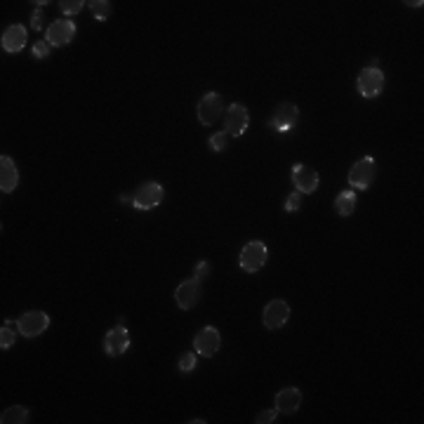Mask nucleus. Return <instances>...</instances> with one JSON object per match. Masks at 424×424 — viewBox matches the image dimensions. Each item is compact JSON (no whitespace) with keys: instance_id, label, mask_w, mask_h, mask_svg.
I'll return each mask as SVG.
<instances>
[{"instance_id":"obj_8","label":"nucleus","mask_w":424,"mask_h":424,"mask_svg":"<svg viewBox=\"0 0 424 424\" xmlns=\"http://www.w3.org/2000/svg\"><path fill=\"white\" fill-rule=\"evenodd\" d=\"M200 295H203V281L198 276H191V278L181 281L179 288L174 290V302H177L179 309H193L200 302Z\"/></svg>"},{"instance_id":"obj_9","label":"nucleus","mask_w":424,"mask_h":424,"mask_svg":"<svg viewBox=\"0 0 424 424\" xmlns=\"http://www.w3.org/2000/svg\"><path fill=\"white\" fill-rule=\"evenodd\" d=\"M17 328L24 338H29V340L38 338V335H43L45 330L50 328V316L45 311H38V309H31V311H26L17 319Z\"/></svg>"},{"instance_id":"obj_1","label":"nucleus","mask_w":424,"mask_h":424,"mask_svg":"<svg viewBox=\"0 0 424 424\" xmlns=\"http://www.w3.org/2000/svg\"><path fill=\"white\" fill-rule=\"evenodd\" d=\"M356 90L363 99H375L385 92V71L380 69L377 64L373 66H366L359 78H356Z\"/></svg>"},{"instance_id":"obj_15","label":"nucleus","mask_w":424,"mask_h":424,"mask_svg":"<svg viewBox=\"0 0 424 424\" xmlns=\"http://www.w3.org/2000/svg\"><path fill=\"white\" fill-rule=\"evenodd\" d=\"M0 45L8 55H17V52L24 50L26 45V29L24 24H10L8 29L3 31V38H0Z\"/></svg>"},{"instance_id":"obj_12","label":"nucleus","mask_w":424,"mask_h":424,"mask_svg":"<svg viewBox=\"0 0 424 424\" xmlns=\"http://www.w3.org/2000/svg\"><path fill=\"white\" fill-rule=\"evenodd\" d=\"M288 321H290V307H288L285 300H271L264 307L262 323H264L266 330H278L285 326Z\"/></svg>"},{"instance_id":"obj_4","label":"nucleus","mask_w":424,"mask_h":424,"mask_svg":"<svg viewBox=\"0 0 424 424\" xmlns=\"http://www.w3.org/2000/svg\"><path fill=\"white\" fill-rule=\"evenodd\" d=\"M163 198H165V188L160 186L158 181H144V184H139L137 191H134L132 205H134V210L146 212V210L158 207L163 203Z\"/></svg>"},{"instance_id":"obj_19","label":"nucleus","mask_w":424,"mask_h":424,"mask_svg":"<svg viewBox=\"0 0 424 424\" xmlns=\"http://www.w3.org/2000/svg\"><path fill=\"white\" fill-rule=\"evenodd\" d=\"M0 422H3V424H24V422H29V408H24V406L5 408L3 413H0Z\"/></svg>"},{"instance_id":"obj_3","label":"nucleus","mask_w":424,"mask_h":424,"mask_svg":"<svg viewBox=\"0 0 424 424\" xmlns=\"http://www.w3.org/2000/svg\"><path fill=\"white\" fill-rule=\"evenodd\" d=\"M266 262H269V248L262 243V240L245 243L238 255V264L245 274H257L259 269H264Z\"/></svg>"},{"instance_id":"obj_13","label":"nucleus","mask_w":424,"mask_h":424,"mask_svg":"<svg viewBox=\"0 0 424 424\" xmlns=\"http://www.w3.org/2000/svg\"><path fill=\"white\" fill-rule=\"evenodd\" d=\"M73 36H76V24H73L71 19H57V22H52L45 29V40L52 47L69 45L73 40Z\"/></svg>"},{"instance_id":"obj_2","label":"nucleus","mask_w":424,"mask_h":424,"mask_svg":"<svg viewBox=\"0 0 424 424\" xmlns=\"http://www.w3.org/2000/svg\"><path fill=\"white\" fill-rule=\"evenodd\" d=\"M221 123H224L226 137H243L245 130L250 127V111H248L245 104L236 102L224 109V116H221Z\"/></svg>"},{"instance_id":"obj_24","label":"nucleus","mask_w":424,"mask_h":424,"mask_svg":"<svg viewBox=\"0 0 424 424\" xmlns=\"http://www.w3.org/2000/svg\"><path fill=\"white\" fill-rule=\"evenodd\" d=\"M300 207H302V193L300 191L288 193L285 203H283V210H285V212H297Z\"/></svg>"},{"instance_id":"obj_16","label":"nucleus","mask_w":424,"mask_h":424,"mask_svg":"<svg viewBox=\"0 0 424 424\" xmlns=\"http://www.w3.org/2000/svg\"><path fill=\"white\" fill-rule=\"evenodd\" d=\"M274 401H276V410H278V413L293 415V413H297L302 406V392L297 387H285L276 394Z\"/></svg>"},{"instance_id":"obj_27","label":"nucleus","mask_w":424,"mask_h":424,"mask_svg":"<svg viewBox=\"0 0 424 424\" xmlns=\"http://www.w3.org/2000/svg\"><path fill=\"white\" fill-rule=\"evenodd\" d=\"M43 26H45V10L36 8V12L31 15V29L33 31H43Z\"/></svg>"},{"instance_id":"obj_5","label":"nucleus","mask_w":424,"mask_h":424,"mask_svg":"<svg viewBox=\"0 0 424 424\" xmlns=\"http://www.w3.org/2000/svg\"><path fill=\"white\" fill-rule=\"evenodd\" d=\"M297 123H300V109H297V104H293V102H281V104L274 109L271 118H269L266 125L271 127L274 132L285 134V132L295 130V125H297Z\"/></svg>"},{"instance_id":"obj_29","label":"nucleus","mask_w":424,"mask_h":424,"mask_svg":"<svg viewBox=\"0 0 424 424\" xmlns=\"http://www.w3.org/2000/svg\"><path fill=\"white\" fill-rule=\"evenodd\" d=\"M207 274H210V264H207L205 259H203V262H198V266H196V271H193V276H198V278L203 281Z\"/></svg>"},{"instance_id":"obj_26","label":"nucleus","mask_w":424,"mask_h":424,"mask_svg":"<svg viewBox=\"0 0 424 424\" xmlns=\"http://www.w3.org/2000/svg\"><path fill=\"white\" fill-rule=\"evenodd\" d=\"M50 50H52V45L47 43V40H38V43L33 45V57H36V59H47Z\"/></svg>"},{"instance_id":"obj_28","label":"nucleus","mask_w":424,"mask_h":424,"mask_svg":"<svg viewBox=\"0 0 424 424\" xmlns=\"http://www.w3.org/2000/svg\"><path fill=\"white\" fill-rule=\"evenodd\" d=\"M276 413H278V410L276 408H266V410H262V413L255 417V422L257 424H271L274 420H276Z\"/></svg>"},{"instance_id":"obj_25","label":"nucleus","mask_w":424,"mask_h":424,"mask_svg":"<svg viewBox=\"0 0 424 424\" xmlns=\"http://www.w3.org/2000/svg\"><path fill=\"white\" fill-rule=\"evenodd\" d=\"M207 144H210V149H212V151H224V149H226V144H229L226 132H217V134H212Z\"/></svg>"},{"instance_id":"obj_11","label":"nucleus","mask_w":424,"mask_h":424,"mask_svg":"<svg viewBox=\"0 0 424 424\" xmlns=\"http://www.w3.org/2000/svg\"><path fill=\"white\" fill-rule=\"evenodd\" d=\"M219 347H221V335L214 326L200 328L198 333L193 335V349H196V354H200V356H207V359H210V356L219 352Z\"/></svg>"},{"instance_id":"obj_6","label":"nucleus","mask_w":424,"mask_h":424,"mask_svg":"<svg viewBox=\"0 0 424 424\" xmlns=\"http://www.w3.org/2000/svg\"><path fill=\"white\" fill-rule=\"evenodd\" d=\"M224 116V102H221L219 92H205L200 97V102L196 106V118L200 120V125H214L217 120Z\"/></svg>"},{"instance_id":"obj_22","label":"nucleus","mask_w":424,"mask_h":424,"mask_svg":"<svg viewBox=\"0 0 424 424\" xmlns=\"http://www.w3.org/2000/svg\"><path fill=\"white\" fill-rule=\"evenodd\" d=\"M85 5H87L85 0H62V3H59V10H62V15L71 17V15H78Z\"/></svg>"},{"instance_id":"obj_18","label":"nucleus","mask_w":424,"mask_h":424,"mask_svg":"<svg viewBox=\"0 0 424 424\" xmlns=\"http://www.w3.org/2000/svg\"><path fill=\"white\" fill-rule=\"evenodd\" d=\"M356 210V193L352 188H347V191H342L338 198H335V212L340 214V217H352Z\"/></svg>"},{"instance_id":"obj_21","label":"nucleus","mask_w":424,"mask_h":424,"mask_svg":"<svg viewBox=\"0 0 424 424\" xmlns=\"http://www.w3.org/2000/svg\"><path fill=\"white\" fill-rule=\"evenodd\" d=\"M15 340H17L15 330L10 328V323H5V326L0 328V349L8 352V349H12V345H15Z\"/></svg>"},{"instance_id":"obj_17","label":"nucleus","mask_w":424,"mask_h":424,"mask_svg":"<svg viewBox=\"0 0 424 424\" xmlns=\"http://www.w3.org/2000/svg\"><path fill=\"white\" fill-rule=\"evenodd\" d=\"M19 184V170L10 156H0V191L12 193Z\"/></svg>"},{"instance_id":"obj_30","label":"nucleus","mask_w":424,"mask_h":424,"mask_svg":"<svg viewBox=\"0 0 424 424\" xmlns=\"http://www.w3.org/2000/svg\"><path fill=\"white\" fill-rule=\"evenodd\" d=\"M406 5H410V8H422L424 3H422V0H420V3H417V0H415V3H406Z\"/></svg>"},{"instance_id":"obj_7","label":"nucleus","mask_w":424,"mask_h":424,"mask_svg":"<svg viewBox=\"0 0 424 424\" xmlns=\"http://www.w3.org/2000/svg\"><path fill=\"white\" fill-rule=\"evenodd\" d=\"M375 174H377V165H375V158L373 156H363L361 160H356L349 170V184L356 191H366V188L375 181Z\"/></svg>"},{"instance_id":"obj_23","label":"nucleus","mask_w":424,"mask_h":424,"mask_svg":"<svg viewBox=\"0 0 424 424\" xmlns=\"http://www.w3.org/2000/svg\"><path fill=\"white\" fill-rule=\"evenodd\" d=\"M196 354L193 352H184L179 356V370L181 373H193V370H196Z\"/></svg>"},{"instance_id":"obj_10","label":"nucleus","mask_w":424,"mask_h":424,"mask_svg":"<svg viewBox=\"0 0 424 424\" xmlns=\"http://www.w3.org/2000/svg\"><path fill=\"white\" fill-rule=\"evenodd\" d=\"M127 349H130V333H127L123 323H118V326H113L109 333L104 335V352L106 356H111V359H118Z\"/></svg>"},{"instance_id":"obj_14","label":"nucleus","mask_w":424,"mask_h":424,"mask_svg":"<svg viewBox=\"0 0 424 424\" xmlns=\"http://www.w3.org/2000/svg\"><path fill=\"white\" fill-rule=\"evenodd\" d=\"M319 172H316V167L307 165V163H297L293 167V184H295V191L300 193H314L316 188H319Z\"/></svg>"},{"instance_id":"obj_20","label":"nucleus","mask_w":424,"mask_h":424,"mask_svg":"<svg viewBox=\"0 0 424 424\" xmlns=\"http://www.w3.org/2000/svg\"><path fill=\"white\" fill-rule=\"evenodd\" d=\"M87 8H90L92 17L99 19V22H106V19L111 17V3H109V0H92V3H87Z\"/></svg>"}]
</instances>
